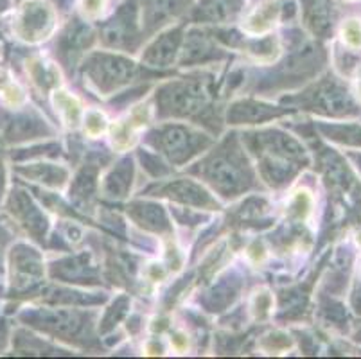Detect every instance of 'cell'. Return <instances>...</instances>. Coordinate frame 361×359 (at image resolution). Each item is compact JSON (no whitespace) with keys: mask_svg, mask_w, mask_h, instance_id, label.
Segmentation results:
<instances>
[{"mask_svg":"<svg viewBox=\"0 0 361 359\" xmlns=\"http://www.w3.org/2000/svg\"><path fill=\"white\" fill-rule=\"evenodd\" d=\"M343 39L349 47H361V24L357 20H349L343 25Z\"/></svg>","mask_w":361,"mask_h":359,"instance_id":"6da1fadb","label":"cell"},{"mask_svg":"<svg viewBox=\"0 0 361 359\" xmlns=\"http://www.w3.org/2000/svg\"><path fill=\"white\" fill-rule=\"evenodd\" d=\"M360 92H361V75H360Z\"/></svg>","mask_w":361,"mask_h":359,"instance_id":"7a4b0ae2","label":"cell"}]
</instances>
